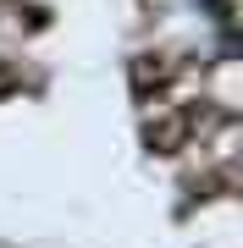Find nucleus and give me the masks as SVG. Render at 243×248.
<instances>
[{"label": "nucleus", "instance_id": "nucleus-1", "mask_svg": "<svg viewBox=\"0 0 243 248\" xmlns=\"http://www.w3.org/2000/svg\"><path fill=\"white\" fill-rule=\"evenodd\" d=\"M205 66V105H216L221 116H238L243 99H238V50H221L216 61H199Z\"/></svg>", "mask_w": 243, "mask_h": 248}]
</instances>
